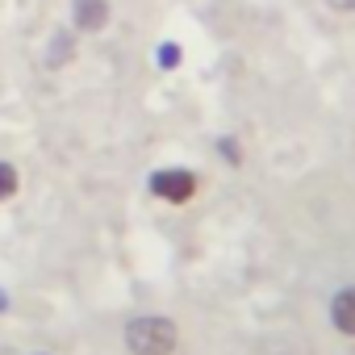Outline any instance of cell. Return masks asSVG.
I'll return each instance as SVG.
<instances>
[{"mask_svg": "<svg viewBox=\"0 0 355 355\" xmlns=\"http://www.w3.org/2000/svg\"><path fill=\"white\" fill-rule=\"evenodd\" d=\"M175 338H180V330L167 318H134L125 326V343L134 355H171Z\"/></svg>", "mask_w": 355, "mask_h": 355, "instance_id": "obj_1", "label": "cell"}, {"mask_svg": "<svg viewBox=\"0 0 355 355\" xmlns=\"http://www.w3.org/2000/svg\"><path fill=\"white\" fill-rule=\"evenodd\" d=\"M150 193H155L159 201L184 205V201H193V193H197V175L184 171V167H163V171L150 175Z\"/></svg>", "mask_w": 355, "mask_h": 355, "instance_id": "obj_2", "label": "cell"}, {"mask_svg": "<svg viewBox=\"0 0 355 355\" xmlns=\"http://www.w3.org/2000/svg\"><path fill=\"white\" fill-rule=\"evenodd\" d=\"M71 21H76V30H88V34L105 30L109 26V0H76Z\"/></svg>", "mask_w": 355, "mask_h": 355, "instance_id": "obj_3", "label": "cell"}, {"mask_svg": "<svg viewBox=\"0 0 355 355\" xmlns=\"http://www.w3.org/2000/svg\"><path fill=\"white\" fill-rule=\"evenodd\" d=\"M330 318H334V326H338L343 334L355 338V288H343V293L330 301Z\"/></svg>", "mask_w": 355, "mask_h": 355, "instance_id": "obj_4", "label": "cell"}, {"mask_svg": "<svg viewBox=\"0 0 355 355\" xmlns=\"http://www.w3.org/2000/svg\"><path fill=\"white\" fill-rule=\"evenodd\" d=\"M17 184H21V180H17V167H13V163H0V201H9V197L17 193Z\"/></svg>", "mask_w": 355, "mask_h": 355, "instance_id": "obj_5", "label": "cell"}]
</instances>
